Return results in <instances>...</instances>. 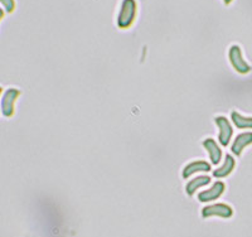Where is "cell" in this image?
Returning a JSON list of instances; mask_svg holds the SVG:
<instances>
[{"instance_id": "cell-1", "label": "cell", "mask_w": 252, "mask_h": 237, "mask_svg": "<svg viewBox=\"0 0 252 237\" xmlns=\"http://www.w3.org/2000/svg\"><path fill=\"white\" fill-rule=\"evenodd\" d=\"M138 4L136 0H123L120 5V12L118 15V27L121 29H127L134 24L136 18Z\"/></svg>"}, {"instance_id": "cell-2", "label": "cell", "mask_w": 252, "mask_h": 237, "mask_svg": "<svg viewBox=\"0 0 252 237\" xmlns=\"http://www.w3.org/2000/svg\"><path fill=\"white\" fill-rule=\"evenodd\" d=\"M228 58L236 72H238L241 74H246L249 72H251V66L245 61L240 46H237V44L231 46V48L228 51Z\"/></svg>"}, {"instance_id": "cell-3", "label": "cell", "mask_w": 252, "mask_h": 237, "mask_svg": "<svg viewBox=\"0 0 252 237\" xmlns=\"http://www.w3.org/2000/svg\"><path fill=\"white\" fill-rule=\"evenodd\" d=\"M20 96V91L14 87L5 90L1 96V103H0V111L5 117H12L14 115V105L17 99Z\"/></svg>"}, {"instance_id": "cell-4", "label": "cell", "mask_w": 252, "mask_h": 237, "mask_svg": "<svg viewBox=\"0 0 252 237\" xmlns=\"http://www.w3.org/2000/svg\"><path fill=\"white\" fill-rule=\"evenodd\" d=\"M233 216L232 207L224 203H215L211 206H206L202 209V217H220V218H231Z\"/></svg>"}, {"instance_id": "cell-5", "label": "cell", "mask_w": 252, "mask_h": 237, "mask_svg": "<svg viewBox=\"0 0 252 237\" xmlns=\"http://www.w3.org/2000/svg\"><path fill=\"white\" fill-rule=\"evenodd\" d=\"M215 123L217 125L220 134H218V141L222 146H227L233 136V128L228 119L224 116L215 117Z\"/></svg>"}, {"instance_id": "cell-6", "label": "cell", "mask_w": 252, "mask_h": 237, "mask_svg": "<svg viewBox=\"0 0 252 237\" xmlns=\"http://www.w3.org/2000/svg\"><path fill=\"white\" fill-rule=\"evenodd\" d=\"M224 189H226L224 183L218 180V182H216L209 189L202 191L201 193L198 195V201L204 203V202H212V201L218 200V198L224 193Z\"/></svg>"}, {"instance_id": "cell-7", "label": "cell", "mask_w": 252, "mask_h": 237, "mask_svg": "<svg viewBox=\"0 0 252 237\" xmlns=\"http://www.w3.org/2000/svg\"><path fill=\"white\" fill-rule=\"evenodd\" d=\"M202 145L208 152L209 159H211L212 164H215V166L220 164V162L222 160V157H223V153H222V149L220 148L217 141L215 139H212V137H207L203 143H202Z\"/></svg>"}, {"instance_id": "cell-8", "label": "cell", "mask_w": 252, "mask_h": 237, "mask_svg": "<svg viewBox=\"0 0 252 237\" xmlns=\"http://www.w3.org/2000/svg\"><path fill=\"white\" fill-rule=\"evenodd\" d=\"M212 170V167L211 164L207 163L206 160H197V162H192V163L187 164L184 167L183 171H182V177L184 179H188L189 177L194 175L195 173H201V171H211Z\"/></svg>"}, {"instance_id": "cell-9", "label": "cell", "mask_w": 252, "mask_h": 237, "mask_svg": "<svg viewBox=\"0 0 252 237\" xmlns=\"http://www.w3.org/2000/svg\"><path fill=\"white\" fill-rule=\"evenodd\" d=\"M252 144V132H246V133H242V134L237 135L236 139L233 140V144L231 146V150H232L233 154L236 157H240L244 152V149L246 146L251 145Z\"/></svg>"}, {"instance_id": "cell-10", "label": "cell", "mask_w": 252, "mask_h": 237, "mask_svg": "<svg viewBox=\"0 0 252 237\" xmlns=\"http://www.w3.org/2000/svg\"><path fill=\"white\" fill-rule=\"evenodd\" d=\"M235 167H236L235 158H233L232 155L226 154V157H224V163L222 164L220 168H217L213 170V177L218 178V179H220V178L228 177V175L233 171Z\"/></svg>"}, {"instance_id": "cell-11", "label": "cell", "mask_w": 252, "mask_h": 237, "mask_svg": "<svg viewBox=\"0 0 252 237\" xmlns=\"http://www.w3.org/2000/svg\"><path fill=\"white\" fill-rule=\"evenodd\" d=\"M209 183H211V178H209L208 175H198V177H194L193 179H190L188 183H187V186H186L187 195H188L189 197H192L197 189L208 186Z\"/></svg>"}, {"instance_id": "cell-12", "label": "cell", "mask_w": 252, "mask_h": 237, "mask_svg": "<svg viewBox=\"0 0 252 237\" xmlns=\"http://www.w3.org/2000/svg\"><path fill=\"white\" fill-rule=\"evenodd\" d=\"M231 120L237 129H252V117L244 116L237 111H233L231 114Z\"/></svg>"}, {"instance_id": "cell-13", "label": "cell", "mask_w": 252, "mask_h": 237, "mask_svg": "<svg viewBox=\"0 0 252 237\" xmlns=\"http://www.w3.org/2000/svg\"><path fill=\"white\" fill-rule=\"evenodd\" d=\"M0 4L6 13H13L15 10V0H0Z\"/></svg>"}, {"instance_id": "cell-14", "label": "cell", "mask_w": 252, "mask_h": 237, "mask_svg": "<svg viewBox=\"0 0 252 237\" xmlns=\"http://www.w3.org/2000/svg\"><path fill=\"white\" fill-rule=\"evenodd\" d=\"M4 13H5V10H4L3 8H0V22H1V20H3V18H4Z\"/></svg>"}, {"instance_id": "cell-15", "label": "cell", "mask_w": 252, "mask_h": 237, "mask_svg": "<svg viewBox=\"0 0 252 237\" xmlns=\"http://www.w3.org/2000/svg\"><path fill=\"white\" fill-rule=\"evenodd\" d=\"M232 1H233V0H223V3L226 4V5H228V4H231V3H232Z\"/></svg>"}, {"instance_id": "cell-16", "label": "cell", "mask_w": 252, "mask_h": 237, "mask_svg": "<svg viewBox=\"0 0 252 237\" xmlns=\"http://www.w3.org/2000/svg\"><path fill=\"white\" fill-rule=\"evenodd\" d=\"M1 94H3V87L0 86V96H1Z\"/></svg>"}]
</instances>
